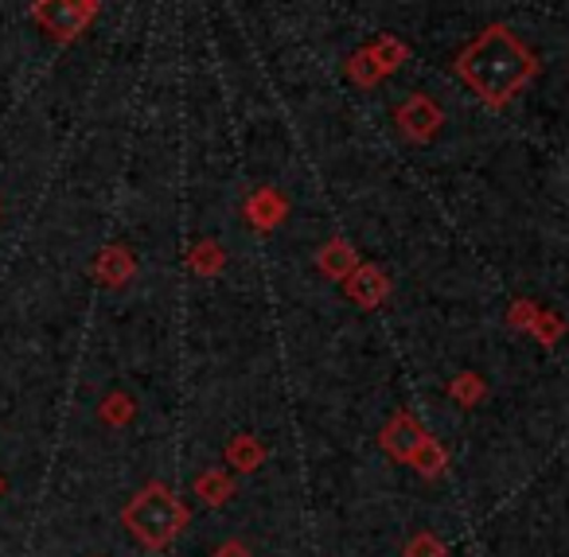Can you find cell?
Masks as SVG:
<instances>
[{"instance_id":"obj_1","label":"cell","mask_w":569,"mask_h":557,"mask_svg":"<svg viewBox=\"0 0 569 557\" xmlns=\"http://www.w3.org/2000/svg\"><path fill=\"white\" fill-rule=\"evenodd\" d=\"M457 71L483 102L499 106L535 79L538 63L507 28H488L476 43H468L457 59Z\"/></svg>"},{"instance_id":"obj_2","label":"cell","mask_w":569,"mask_h":557,"mask_svg":"<svg viewBox=\"0 0 569 557\" xmlns=\"http://www.w3.org/2000/svg\"><path fill=\"white\" fill-rule=\"evenodd\" d=\"M90 17H94V0H36V20L63 40L79 36Z\"/></svg>"},{"instance_id":"obj_3","label":"cell","mask_w":569,"mask_h":557,"mask_svg":"<svg viewBox=\"0 0 569 557\" xmlns=\"http://www.w3.org/2000/svg\"><path fill=\"white\" fill-rule=\"evenodd\" d=\"M398 121H402L410 137L426 141V137L441 126V113H437V106L429 102V98H413V102H406L402 110H398Z\"/></svg>"}]
</instances>
